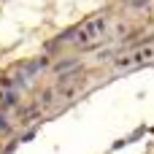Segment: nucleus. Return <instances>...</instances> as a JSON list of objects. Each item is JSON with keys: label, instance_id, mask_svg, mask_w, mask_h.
<instances>
[{"label": "nucleus", "instance_id": "obj_1", "mask_svg": "<svg viewBox=\"0 0 154 154\" xmlns=\"http://www.w3.org/2000/svg\"><path fill=\"white\" fill-rule=\"evenodd\" d=\"M106 30H108V19L103 16V14H95V16H89L87 22H81V24H76V27H70L68 32H62L60 35V41H70V43H76V46H89V43H95V41H100L103 35H106Z\"/></svg>", "mask_w": 154, "mask_h": 154}, {"label": "nucleus", "instance_id": "obj_2", "mask_svg": "<svg viewBox=\"0 0 154 154\" xmlns=\"http://www.w3.org/2000/svg\"><path fill=\"white\" fill-rule=\"evenodd\" d=\"M152 60H154V46H143V49L133 51L130 57L119 60V62H116V68H130V65H146V62H152Z\"/></svg>", "mask_w": 154, "mask_h": 154}, {"label": "nucleus", "instance_id": "obj_3", "mask_svg": "<svg viewBox=\"0 0 154 154\" xmlns=\"http://www.w3.org/2000/svg\"><path fill=\"white\" fill-rule=\"evenodd\" d=\"M143 3H146V0H133V5H135V8H138V5H143Z\"/></svg>", "mask_w": 154, "mask_h": 154}]
</instances>
